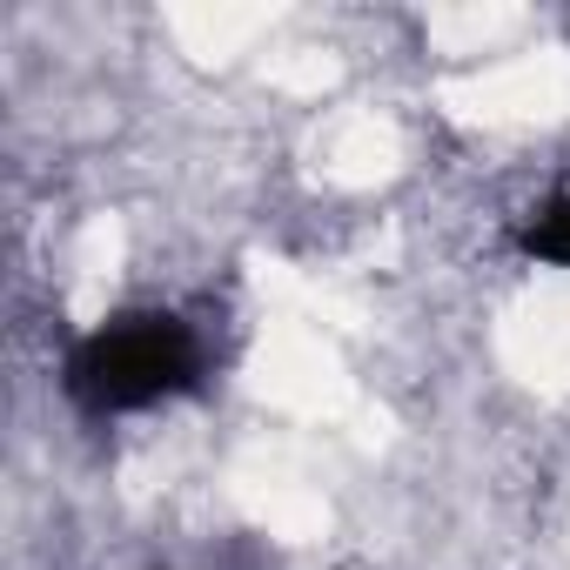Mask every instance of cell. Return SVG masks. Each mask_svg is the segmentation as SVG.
<instances>
[{
    "label": "cell",
    "instance_id": "obj_1",
    "mask_svg": "<svg viewBox=\"0 0 570 570\" xmlns=\"http://www.w3.org/2000/svg\"><path fill=\"white\" fill-rule=\"evenodd\" d=\"M195 370H202V350L175 316H121L75 350L68 390L88 410H148V403L188 390Z\"/></svg>",
    "mask_w": 570,
    "mask_h": 570
},
{
    "label": "cell",
    "instance_id": "obj_2",
    "mask_svg": "<svg viewBox=\"0 0 570 570\" xmlns=\"http://www.w3.org/2000/svg\"><path fill=\"white\" fill-rule=\"evenodd\" d=\"M523 242H530V255H550V262H570V202H557V208H543L530 228H523Z\"/></svg>",
    "mask_w": 570,
    "mask_h": 570
}]
</instances>
